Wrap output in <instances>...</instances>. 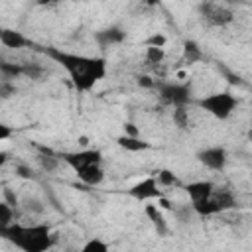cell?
<instances>
[{
    "mask_svg": "<svg viewBox=\"0 0 252 252\" xmlns=\"http://www.w3.org/2000/svg\"><path fill=\"white\" fill-rule=\"evenodd\" d=\"M199 106L209 112L211 116H215L217 120H226L238 106V98L228 93V91H220V93H211L203 98H199Z\"/></svg>",
    "mask_w": 252,
    "mask_h": 252,
    "instance_id": "3957f363",
    "label": "cell"
},
{
    "mask_svg": "<svg viewBox=\"0 0 252 252\" xmlns=\"http://www.w3.org/2000/svg\"><path fill=\"white\" fill-rule=\"evenodd\" d=\"M191 207H193V213H197L199 217H213V215H219L217 205L213 203V199L199 201V203H191Z\"/></svg>",
    "mask_w": 252,
    "mask_h": 252,
    "instance_id": "ac0fdd59",
    "label": "cell"
},
{
    "mask_svg": "<svg viewBox=\"0 0 252 252\" xmlns=\"http://www.w3.org/2000/svg\"><path fill=\"white\" fill-rule=\"evenodd\" d=\"M159 183H158V177L156 175H150V177H144L142 181L134 183L130 189H128V195L136 201H150V199H159L163 197V193L158 189Z\"/></svg>",
    "mask_w": 252,
    "mask_h": 252,
    "instance_id": "52a82bcc",
    "label": "cell"
},
{
    "mask_svg": "<svg viewBox=\"0 0 252 252\" xmlns=\"http://www.w3.org/2000/svg\"><path fill=\"white\" fill-rule=\"evenodd\" d=\"M0 94H2V98H10L12 94H16V87L10 85V81H2L0 83Z\"/></svg>",
    "mask_w": 252,
    "mask_h": 252,
    "instance_id": "4dcf8cb0",
    "label": "cell"
},
{
    "mask_svg": "<svg viewBox=\"0 0 252 252\" xmlns=\"http://www.w3.org/2000/svg\"><path fill=\"white\" fill-rule=\"evenodd\" d=\"M126 39V32L120 28V26H110V28H104V30H98L94 32V41L98 43V47H112V45H118Z\"/></svg>",
    "mask_w": 252,
    "mask_h": 252,
    "instance_id": "9c48e42d",
    "label": "cell"
},
{
    "mask_svg": "<svg viewBox=\"0 0 252 252\" xmlns=\"http://www.w3.org/2000/svg\"><path fill=\"white\" fill-rule=\"evenodd\" d=\"M158 96L161 102L175 106H187L191 100V85L189 83H158Z\"/></svg>",
    "mask_w": 252,
    "mask_h": 252,
    "instance_id": "277c9868",
    "label": "cell"
},
{
    "mask_svg": "<svg viewBox=\"0 0 252 252\" xmlns=\"http://www.w3.org/2000/svg\"><path fill=\"white\" fill-rule=\"evenodd\" d=\"M77 177H79L85 185H100L102 179H104V171H102L100 163H98V165H89V167L77 171Z\"/></svg>",
    "mask_w": 252,
    "mask_h": 252,
    "instance_id": "4fadbf2b",
    "label": "cell"
},
{
    "mask_svg": "<svg viewBox=\"0 0 252 252\" xmlns=\"http://www.w3.org/2000/svg\"><path fill=\"white\" fill-rule=\"evenodd\" d=\"M12 219H14V211H12V207H10L6 201H2V203H0V228L14 224Z\"/></svg>",
    "mask_w": 252,
    "mask_h": 252,
    "instance_id": "cb8c5ba5",
    "label": "cell"
},
{
    "mask_svg": "<svg viewBox=\"0 0 252 252\" xmlns=\"http://www.w3.org/2000/svg\"><path fill=\"white\" fill-rule=\"evenodd\" d=\"M116 144L122 150H126V152H144V150H150L152 148L150 142H146L142 138H132V136H126V134L118 136L116 138Z\"/></svg>",
    "mask_w": 252,
    "mask_h": 252,
    "instance_id": "9a60e30c",
    "label": "cell"
},
{
    "mask_svg": "<svg viewBox=\"0 0 252 252\" xmlns=\"http://www.w3.org/2000/svg\"><path fill=\"white\" fill-rule=\"evenodd\" d=\"M165 57L163 47H146V61L152 65H159Z\"/></svg>",
    "mask_w": 252,
    "mask_h": 252,
    "instance_id": "603a6c76",
    "label": "cell"
},
{
    "mask_svg": "<svg viewBox=\"0 0 252 252\" xmlns=\"http://www.w3.org/2000/svg\"><path fill=\"white\" fill-rule=\"evenodd\" d=\"M0 41H2L4 47H10V49H22V47H26V45L30 43L28 37H26L22 32L8 30V28L0 30Z\"/></svg>",
    "mask_w": 252,
    "mask_h": 252,
    "instance_id": "8fae6325",
    "label": "cell"
},
{
    "mask_svg": "<svg viewBox=\"0 0 252 252\" xmlns=\"http://www.w3.org/2000/svg\"><path fill=\"white\" fill-rule=\"evenodd\" d=\"M165 41H167V39H165L163 33H152V35L144 41V45H146V47H163Z\"/></svg>",
    "mask_w": 252,
    "mask_h": 252,
    "instance_id": "4316f807",
    "label": "cell"
},
{
    "mask_svg": "<svg viewBox=\"0 0 252 252\" xmlns=\"http://www.w3.org/2000/svg\"><path fill=\"white\" fill-rule=\"evenodd\" d=\"M24 209L30 211V213H35V215H41V213L45 211L43 203H41L39 199H35V197H28V199H24Z\"/></svg>",
    "mask_w": 252,
    "mask_h": 252,
    "instance_id": "484cf974",
    "label": "cell"
},
{
    "mask_svg": "<svg viewBox=\"0 0 252 252\" xmlns=\"http://www.w3.org/2000/svg\"><path fill=\"white\" fill-rule=\"evenodd\" d=\"M191 211H193V207H189V205H183V207H175V209H173V213H175L177 220H181V222L189 220V215H191Z\"/></svg>",
    "mask_w": 252,
    "mask_h": 252,
    "instance_id": "f1b7e54d",
    "label": "cell"
},
{
    "mask_svg": "<svg viewBox=\"0 0 252 252\" xmlns=\"http://www.w3.org/2000/svg\"><path fill=\"white\" fill-rule=\"evenodd\" d=\"M199 14L201 18L209 24V26H217V28H222V26H228L234 18L232 10L222 6V4H215V2H203L199 4Z\"/></svg>",
    "mask_w": 252,
    "mask_h": 252,
    "instance_id": "5b68a950",
    "label": "cell"
},
{
    "mask_svg": "<svg viewBox=\"0 0 252 252\" xmlns=\"http://www.w3.org/2000/svg\"><path fill=\"white\" fill-rule=\"evenodd\" d=\"M211 199H213V203L217 205V211H219V213H224V211H230V209L236 207V199H234V195H232L228 189H219V191H215Z\"/></svg>",
    "mask_w": 252,
    "mask_h": 252,
    "instance_id": "5bb4252c",
    "label": "cell"
},
{
    "mask_svg": "<svg viewBox=\"0 0 252 252\" xmlns=\"http://www.w3.org/2000/svg\"><path fill=\"white\" fill-rule=\"evenodd\" d=\"M0 73H2L4 81H10V79H16V77H22L24 69H22V63H6V61H2L0 63Z\"/></svg>",
    "mask_w": 252,
    "mask_h": 252,
    "instance_id": "e0dca14e",
    "label": "cell"
},
{
    "mask_svg": "<svg viewBox=\"0 0 252 252\" xmlns=\"http://www.w3.org/2000/svg\"><path fill=\"white\" fill-rule=\"evenodd\" d=\"M185 191H187L191 203H199V201H207L213 197L215 185L211 181H193V183L185 185Z\"/></svg>",
    "mask_w": 252,
    "mask_h": 252,
    "instance_id": "30bf717a",
    "label": "cell"
},
{
    "mask_svg": "<svg viewBox=\"0 0 252 252\" xmlns=\"http://www.w3.org/2000/svg\"><path fill=\"white\" fill-rule=\"evenodd\" d=\"M171 116H173V124L179 130H187L189 128V110H187V106H175Z\"/></svg>",
    "mask_w": 252,
    "mask_h": 252,
    "instance_id": "ffe728a7",
    "label": "cell"
},
{
    "mask_svg": "<svg viewBox=\"0 0 252 252\" xmlns=\"http://www.w3.org/2000/svg\"><path fill=\"white\" fill-rule=\"evenodd\" d=\"M136 83H138L142 89H156V85H158L150 75H138V77H136Z\"/></svg>",
    "mask_w": 252,
    "mask_h": 252,
    "instance_id": "f546056e",
    "label": "cell"
},
{
    "mask_svg": "<svg viewBox=\"0 0 252 252\" xmlns=\"http://www.w3.org/2000/svg\"><path fill=\"white\" fill-rule=\"evenodd\" d=\"M124 134L126 136H132V138H140V130L136 128L134 122H124Z\"/></svg>",
    "mask_w": 252,
    "mask_h": 252,
    "instance_id": "1f68e13d",
    "label": "cell"
},
{
    "mask_svg": "<svg viewBox=\"0 0 252 252\" xmlns=\"http://www.w3.org/2000/svg\"><path fill=\"white\" fill-rule=\"evenodd\" d=\"M0 236L12 242L22 252H47L55 242V234L51 232V226L45 222L32 226H22L14 222L10 226L0 228Z\"/></svg>",
    "mask_w": 252,
    "mask_h": 252,
    "instance_id": "7a4b0ae2",
    "label": "cell"
},
{
    "mask_svg": "<svg viewBox=\"0 0 252 252\" xmlns=\"http://www.w3.org/2000/svg\"><path fill=\"white\" fill-rule=\"evenodd\" d=\"M45 53L69 73V79L77 91H91L106 75V59L104 57L69 53V51L57 49V47H47Z\"/></svg>",
    "mask_w": 252,
    "mask_h": 252,
    "instance_id": "6da1fadb",
    "label": "cell"
},
{
    "mask_svg": "<svg viewBox=\"0 0 252 252\" xmlns=\"http://www.w3.org/2000/svg\"><path fill=\"white\" fill-rule=\"evenodd\" d=\"M203 51H201V47H199V43L197 41H193V39H185L183 41V59L189 63V65H193V63H197V61H203Z\"/></svg>",
    "mask_w": 252,
    "mask_h": 252,
    "instance_id": "2e32d148",
    "label": "cell"
},
{
    "mask_svg": "<svg viewBox=\"0 0 252 252\" xmlns=\"http://www.w3.org/2000/svg\"><path fill=\"white\" fill-rule=\"evenodd\" d=\"M37 161H39V167H41L43 171L51 173V171H55V169L59 167L61 158H59V156H55V154L51 152V154H41V156L37 158Z\"/></svg>",
    "mask_w": 252,
    "mask_h": 252,
    "instance_id": "d6986e66",
    "label": "cell"
},
{
    "mask_svg": "<svg viewBox=\"0 0 252 252\" xmlns=\"http://www.w3.org/2000/svg\"><path fill=\"white\" fill-rule=\"evenodd\" d=\"M16 175H18V177H22V179H35L33 169H32V167H28V165H24V163L16 165Z\"/></svg>",
    "mask_w": 252,
    "mask_h": 252,
    "instance_id": "83f0119b",
    "label": "cell"
},
{
    "mask_svg": "<svg viewBox=\"0 0 252 252\" xmlns=\"http://www.w3.org/2000/svg\"><path fill=\"white\" fill-rule=\"evenodd\" d=\"M197 159L213 171H222L226 167L228 154L222 146H211V148H205V150L197 152Z\"/></svg>",
    "mask_w": 252,
    "mask_h": 252,
    "instance_id": "ba28073f",
    "label": "cell"
},
{
    "mask_svg": "<svg viewBox=\"0 0 252 252\" xmlns=\"http://www.w3.org/2000/svg\"><path fill=\"white\" fill-rule=\"evenodd\" d=\"M156 177H158V183H159V185H163V187H173V185H179V181H177L175 173H173V171H169V169H159Z\"/></svg>",
    "mask_w": 252,
    "mask_h": 252,
    "instance_id": "7402d4cb",
    "label": "cell"
},
{
    "mask_svg": "<svg viewBox=\"0 0 252 252\" xmlns=\"http://www.w3.org/2000/svg\"><path fill=\"white\" fill-rule=\"evenodd\" d=\"M75 173L89 167V165H98L102 161V154L98 150H81V152H65L59 156Z\"/></svg>",
    "mask_w": 252,
    "mask_h": 252,
    "instance_id": "8992f818",
    "label": "cell"
},
{
    "mask_svg": "<svg viewBox=\"0 0 252 252\" xmlns=\"http://www.w3.org/2000/svg\"><path fill=\"white\" fill-rule=\"evenodd\" d=\"M144 213H146V217L152 220V224H154L158 236H165V234H167V222H165V219H163V215H161V209H159L158 205H146Z\"/></svg>",
    "mask_w": 252,
    "mask_h": 252,
    "instance_id": "7c38bea8",
    "label": "cell"
},
{
    "mask_svg": "<svg viewBox=\"0 0 252 252\" xmlns=\"http://www.w3.org/2000/svg\"><path fill=\"white\" fill-rule=\"evenodd\" d=\"M4 201H6L10 207H18V203H20L18 197L12 193V189H4Z\"/></svg>",
    "mask_w": 252,
    "mask_h": 252,
    "instance_id": "d6a6232c",
    "label": "cell"
},
{
    "mask_svg": "<svg viewBox=\"0 0 252 252\" xmlns=\"http://www.w3.org/2000/svg\"><path fill=\"white\" fill-rule=\"evenodd\" d=\"M12 136V130L6 124H0V140H8Z\"/></svg>",
    "mask_w": 252,
    "mask_h": 252,
    "instance_id": "e575fe53",
    "label": "cell"
},
{
    "mask_svg": "<svg viewBox=\"0 0 252 252\" xmlns=\"http://www.w3.org/2000/svg\"><path fill=\"white\" fill-rule=\"evenodd\" d=\"M77 252H110V250H108V244H106L104 240H100V238H91V240H87V242L83 244V248L77 250Z\"/></svg>",
    "mask_w": 252,
    "mask_h": 252,
    "instance_id": "44dd1931",
    "label": "cell"
},
{
    "mask_svg": "<svg viewBox=\"0 0 252 252\" xmlns=\"http://www.w3.org/2000/svg\"><path fill=\"white\" fill-rule=\"evenodd\" d=\"M158 207H159V209H165V211H173V209H175V207L171 205V201L165 199V197H159V199H158Z\"/></svg>",
    "mask_w": 252,
    "mask_h": 252,
    "instance_id": "836d02e7",
    "label": "cell"
},
{
    "mask_svg": "<svg viewBox=\"0 0 252 252\" xmlns=\"http://www.w3.org/2000/svg\"><path fill=\"white\" fill-rule=\"evenodd\" d=\"M248 140H250V142H252V128H250V130H248Z\"/></svg>",
    "mask_w": 252,
    "mask_h": 252,
    "instance_id": "8d00e7d4",
    "label": "cell"
},
{
    "mask_svg": "<svg viewBox=\"0 0 252 252\" xmlns=\"http://www.w3.org/2000/svg\"><path fill=\"white\" fill-rule=\"evenodd\" d=\"M79 144H81V146H87V144H89V138H87V136H81V138H79Z\"/></svg>",
    "mask_w": 252,
    "mask_h": 252,
    "instance_id": "d590c367",
    "label": "cell"
},
{
    "mask_svg": "<svg viewBox=\"0 0 252 252\" xmlns=\"http://www.w3.org/2000/svg\"><path fill=\"white\" fill-rule=\"evenodd\" d=\"M22 69H24V77L30 79H41V75L45 73V69L35 63H22Z\"/></svg>",
    "mask_w": 252,
    "mask_h": 252,
    "instance_id": "d4e9b609",
    "label": "cell"
}]
</instances>
